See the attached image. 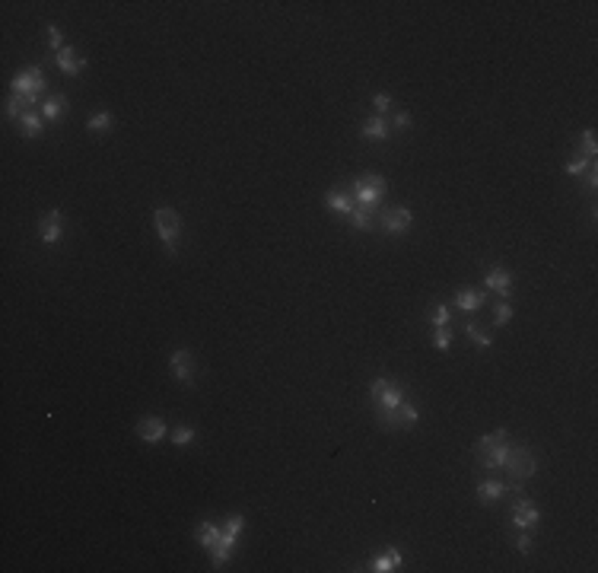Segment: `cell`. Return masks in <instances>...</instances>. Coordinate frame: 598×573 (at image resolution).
Returning a JSON list of instances; mask_svg holds the SVG:
<instances>
[{
	"label": "cell",
	"mask_w": 598,
	"mask_h": 573,
	"mask_svg": "<svg viewBox=\"0 0 598 573\" xmlns=\"http://www.w3.org/2000/svg\"><path fill=\"white\" fill-rule=\"evenodd\" d=\"M10 87H13V95L26 102V109H38L48 99V80H45L42 67H23L19 74H13Z\"/></svg>",
	"instance_id": "cell-1"
},
{
	"label": "cell",
	"mask_w": 598,
	"mask_h": 573,
	"mask_svg": "<svg viewBox=\"0 0 598 573\" xmlns=\"http://www.w3.org/2000/svg\"><path fill=\"white\" fill-rule=\"evenodd\" d=\"M509 430L506 427H500V430H494V434L481 436L474 443V456H477V465L481 469H503L506 459H509Z\"/></svg>",
	"instance_id": "cell-2"
},
{
	"label": "cell",
	"mask_w": 598,
	"mask_h": 573,
	"mask_svg": "<svg viewBox=\"0 0 598 573\" xmlns=\"http://www.w3.org/2000/svg\"><path fill=\"white\" fill-rule=\"evenodd\" d=\"M369 398H373V408L379 414V411H398L408 401V392H404L401 382L389 379V376H379V379L369 382Z\"/></svg>",
	"instance_id": "cell-3"
},
{
	"label": "cell",
	"mask_w": 598,
	"mask_h": 573,
	"mask_svg": "<svg viewBox=\"0 0 598 573\" xmlns=\"http://www.w3.org/2000/svg\"><path fill=\"white\" fill-rule=\"evenodd\" d=\"M503 471L509 475L512 481V491H519L529 477H535L538 471V459H535V452L529 449V446H512L509 449V459H506Z\"/></svg>",
	"instance_id": "cell-4"
},
{
	"label": "cell",
	"mask_w": 598,
	"mask_h": 573,
	"mask_svg": "<svg viewBox=\"0 0 598 573\" xmlns=\"http://www.w3.org/2000/svg\"><path fill=\"white\" fill-rule=\"evenodd\" d=\"M354 201H356V207H369L376 210L382 204V198H385V191H389V185H385V175L379 172H366L360 175L354 182Z\"/></svg>",
	"instance_id": "cell-5"
},
{
	"label": "cell",
	"mask_w": 598,
	"mask_h": 573,
	"mask_svg": "<svg viewBox=\"0 0 598 573\" xmlns=\"http://www.w3.org/2000/svg\"><path fill=\"white\" fill-rule=\"evenodd\" d=\"M242 529H245V516L233 513V516L226 519V526H223L220 545L210 551V554H214V570H223V567L229 564V557H233V548H235V539H239V532H242Z\"/></svg>",
	"instance_id": "cell-6"
},
{
	"label": "cell",
	"mask_w": 598,
	"mask_h": 573,
	"mask_svg": "<svg viewBox=\"0 0 598 573\" xmlns=\"http://www.w3.org/2000/svg\"><path fill=\"white\" fill-rule=\"evenodd\" d=\"M153 220H157V233H159V239H163L165 252L175 255L179 252V233H182V220H179V214H175L172 207L159 204V207L153 210Z\"/></svg>",
	"instance_id": "cell-7"
},
{
	"label": "cell",
	"mask_w": 598,
	"mask_h": 573,
	"mask_svg": "<svg viewBox=\"0 0 598 573\" xmlns=\"http://www.w3.org/2000/svg\"><path fill=\"white\" fill-rule=\"evenodd\" d=\"M376 223H379L382 233L398 236V233H408L411 229L414 214H411L408 207H382V210H376Z\"/></svg>",
	"instance_id": "cell-8"
},
{
	"label": "cell",
	"mask_w": 598,
	"mask_h": 573,
	"mask_svg": "<svg viewBox=\"0 0 598 573\" xmlns=\"http://www.w3.org/2000/svg\"><path fill=\"white\" fill-rule=\"evenodd\" d=\"M169 373H172L175 382L191 385V382H194V376H198V360H194V354H191L188 348L172 350V357H169Z\"/></svg>",
	"instance_id": "cell-9"
},
{
	"label": "cell",
	"mask_w": 598,
	"mask_h": 573,
	"mask_svg": "<svg viewBox=\"0 0 598 573\" xmlns=\"http://www.w3.org/2000/svg\"><path fill=\"white\" fill-rule=\"evenodd\" d=\"M541 522V510H538L531 500H525V497H519L516 504H512V526L522 532H531Z\"/></svg>",
	"instance_id": "cell-10"
},
{
	"label": "cell",
	"mask_w": 598,
	"mask_h": 573,
	"mask_svg": "<svg viewBox=\"0 0 598 573\" xmlns=\"http://www.w3.org/2000/svg\"><path fill=\"white\" fill-rule=\"evenodd\" d=\"M512 491V484H506V481H496V477H490V481H481V484L474 487V494H477V504L481 506H494L500 504L506 494Z\"/></svg>",
	"instance_id": "cell-11"
},
{
	"label": "cell",
	"mask_w": 598,
	"mask_h": 573,
	"mask_svg": "<svg viewBox=\"0 0 598 573\" xmlns=\"http://www.w3.org/2000/svg\"><path fill=\"white\" fill-rule=\"evenodd\" d=\"M61 236H64V214L54 207V210H48L42 217V223H38V239H42L45 245H54Z\"/></svg>",
	"instance_id": "cell-12"
},
{
	"label": "cell",
	"mask_w": 598,
	"mask_h": 573,
	"mask_svg": "<svg viewBox=\"0 0 598 573\" xmlns=\"http://www.w3.org/2000/svg\"><path fill=\"white\" fill-rule=\"evenodd\" d=\"M54 64H58L61 74H67V77H80V74L87 70V58H80L73 45H64L61 52L54 54Z\"/></svg>",
	"instance_id": "cell-13"
},
{
	"label": "cell",
	"mask_w": 598,
	"mask_h": 573,
	"mask_svg": "<svg viewBox=\"0 0 598 573\" xmlns=\"http://www.w3.org/2000/svg\"><path fill=\"white\" fill-rule=\"evenodd\" d=\"M165 434H169V424L163 417H140L137 420V436L143 443H159V440H165Z\"/></svg>",
	"instance_id": "cell-14"
},
{
	"label": "cell",
	"mask_w": 598,
	"mask_h": 573,
	"mask_svg": "<svg viewBox=\"0 0 598 573\" xmlns=\"http://www.w3.org/2000/svg\"><path fill=\"white\" fill-rule=\"evenodd\" d=\"M484 286L506 300V296L512 293V274L506 268H490V271H487V278H484Z\"/></svg>",
	"instance_id": "cell-15"
},
{
	"label": "cell",
	"mask_w": 598,
	"mask_h": 573,
	"mask_svg": "<svg viewBox=\"0 0 598 573\" xmlns=\"http://www.w3.org/2000/svg\"><path fill=\"white\" fill-rule=\"evenodd\" d=\"M325 207L334 210L338 217H350V214H354V207H356V201H354V194H347V191L334 188V191H328V194H325Z\"/></svg>",
	"instance_id": "cell-16"
},
{
	"label": "cell",
	"mask_w": 598,
	"mask_h": 573,
	"mask_svg": "<svg viewBox=\"0 0 598 573\" xmlns=\"http://www.w3.org/2000/svg\"><path fill=\"white\" fill-rule=\"evenodd\" d=\"M64 109H67V95H64V93H51V95H48V99H45L42 105H38V112H42L45 124H51V122H61Z\"/></svg>",
	"instance_id": "cell-17"
},
{
	"label": "cell",
	"mask_w": 598,
	"mask_h": 573,
	"mask_svg": "<svg viewBox=\"0 0 598 573\" xmlns=\"http://www.w3.org/2000/svg\"><path fill=\"white\" fill-rule=\"evenodd\" d=\"M452 303H455V309H459V313H477V309L487 303V296L481 293V290H459Z\"/></svg>",
	"instance_id": "cell-18"
},
{
	"label": "cell",
	"mask_w": 598,
	"mask_h": 573,
	"mask_svg": "<svg viewBox=\"0 0 598 573\" xmlns=\"http://www.w3.org/2000/svg\"><path fill=\"white\" fill-rule=\"evenodd\" d=\"M363 140L366 144H382V140H389V122H385L382 115H373V118L363 124Z\"/></svg>",
	"instance_id": "cell-19"
},
{
	"label": "cell",
	"mask_w": 598,
	"mask_h": 573,
	"mask_svg": "<svg viewBox=\"0 0 598 573\" xmlns=\"http://www.w3.org/2000/svg\"><path fill=\"white\" fill-rule=\"evenodd\" d=\"M220 535H223V526H217V522H200L198 526V545L207 548V551L220 545Z\"/></svg>",
	"instance_id": "cell-20"
},
{
	"label": "cell",
	"mask_w": 598,
	"mask_h": 573,
	"mask_svg": "<svg viewBox=\"0 0 598 573\" xmlns=\"http://www.w3.org/2000/svg\"><path fill=\"white\" fill-rule=\"evenodd\" d=\"M42 124H45V118H42V112L38 109H29L23 118H19V128H23V137H38L42 134Z\"/></svg>",
	"instance_id": "cell-21"
},
{
	"label": "cell",
	"mask_w": 598,
	"mask_h": 573,
	"mask_svg": "<svg viewBox=\"0 0 598 573\" xmlns=\"http://www.w3.org/2000/svg\"><path fill=\"white\" fill-rule=\"evenodd\" d=\"M350 226L354 229H373L376 226V210H369V207H354V214H350Z\"/></svg>",
	"instance_id": "cell-22"
},
{
	"label": "cell",
	"mask_w": 598,
	"mask_h": 573,
	"mask_svg": "<svg viewBox=\"0 0 598 573\" xmlns=\"http://www.w3.org/2000/svg\"><path fill=\"white\" fill-rule=\"evenodd\" d=\"M112 124H115V115H112V112H95V115H89L87 128L93 131V134H105V131L112 128Z\"/></svg>",
	"instance_id": "cell-23"
},
{
	"label": "cell",
	"mask_w": 598,
	"mask_h": 573,
	"mask_svg": "<svg viewBox=\"0 0 598 573\" xmlns=\"http://www.w3.org/2000/svg\"><path fill=\"white\" fill-rule=\"evenodd\" d=\"M465 331H468V338L474 341L477 348H484V350H490V348H494V338H490V335H487L484 328H477L474 322H465Z\"/></svg>",
	"instance_id": "cell-24"
},
{
	"label": "cell",
	"mask_w": 598,
	"mask_h": 573,
	"mask_svg": "<svg viewBox=\"0 0 598 573\" xmlns=\"http://www.w3.org/2000/svg\"><path fill=\"white\" fill-rule=\"evenodd\" d=\"M194 440H198V430H194V427H188V424H182V427H175V430H172V443L175 446H191Z\"/></svg>",
	"instance_id": "cell-25"
},
{
	"label": "cell",
	"mask_w": 598,
	"mask_h": 573,
	"mask_svg": "<svg viewBox=\"0 0 598 573\" xmlns=\"http://www.w3.org/2000/svg\"><path fill=\"white\" fill-rule=\"evenodd\" d=\"M398 414H401V427H414L420 420V408H417L414 401H404L398 408Z\"/></svg>",
	"instance_id": "cell-26"
},
{
	"label": "cell",
	"mask_w": 598,
	"mask_h": 573,
	"mask_svg": "<svg viewBox=\"0 0 598 573\" xmlns=\"http://www.w3.org/2000/svg\"><path fill=\"white\" fill-rule=\"evenodd\" d=\"M449 322H452V309L446 303H439L433 313H430V325H433V328H446Z\"/></svg>",
	"instance_id": "cell-27"
},
{
	"label": "cell",
	"mask_w": 598,
	"mask_h": 573,
	"mask_svg": "<svg viewBox=\"0 0 598 573\" xmlns=\"http://www.w3.org/2000/svg\"><path fill=\"white\" fill-rule=\"evenodd\" d=\"M369 570H373V573H391V570H398V567H395V561H391V551H389V554L373 557V561H369Z\"/></svg>",
	"instance_id": "cell-28"
},
{
	"label": "cell",
	"mask_w": 598,
	"mask_h": 573,
	"mask_svg": "<svg viewBox=\"0 0 598 573\" xmlns=\"http://www.w3.org/2000/svg\"><path fill=\"white\" fill-rule=\"evenodd\" d=\"M3 109H7V118H16V122H19V118H23V115L29 112V109H26V102H23L19 95H10V99H7V105H3Z\"/></svg>",
	"instance_id": "cell-29"
},
{
	"label": "cell",
	"mask_w": 598,
	"mask_h": 573,
	"mask_svg": "<svg viewBox=\"0 0 598 573\" xmlns=\"http://www.w3.org/2000/svg\"><path fill=\"white\" fill-rule=\"evenodd\" d=\"M589 166H592V159H589V157H582V153H576V157H573L570 163L564 166V169H566V175H582V172H586V169H589Z\"/></svg>",
	"instance_id": "cell-30"
},
{
	"label": "cell",
	"mask_w": 598,
	"mask_h": 573,
	"mask_svg": "<svg viewBox=\"0 0 598 573\" xmlns=\"http://www.w3.org/2000/svg\"><path fill=\"white\" fill-rule=\"evenodd\" d=\"M595 153H598V144H595V131L589 128V131H582V157H589V159H592V157H595Z\"/></svg>",
	"instance_id": "cell-31"
},
{
	"label": "cell",
	"mask_w": 598,
	"mask_h": 573,
	"mask_svg": "<svg viewBox=\"0 0 598 573\" xmlns=\"http://www.w3.org/2000/svg\"><path fill=\"white\" fill-rule=\"evenodd\" d=\"M494 322H496V325H500V328H503V325H509V322H512V306L506 303V300H500V303H496V315H494Z\"/></svg>",
	"instance_id": "cell-32"
},
{
	"label": "cell",
	"mask_w": 598,
	"mask_h": 573,
	"mask_svg": "<svg viewBox=\"0 0 598 573\" xmlns=\"http://www.w3.org/2000/svg\"><path fill=\"white\" fill-rule=\"evenodd\" d=\"M433 348H436V350H449V348H452V331H449V325H446V328H436Z\"/></svg>",
	"instance_id": "cell-33"
},
{
	"label": "cell",
	"mask_w": 598,
	"mask_h": 573,
	"mask_svg": "<svg viewBox=\"0 0 598 573\" xmlns=\"http://www.w3.org/2000/svg\"><path fill=\"white\" fill-rule=\"evenodd\" d=\"M45 32H48V45H51V52H61V48H64V35H61V29H58V26H48Z\"/></svg>",
	"instance_id": "cell-34"
},
{
	"label": "cell",
	"mask_w": 598,
	"mask_h": 573,
	"mask_svg": "<svg viewBox=\"0 0 598 573\" xmlns=\"http://www.w3.org/2000/svg\"><path fill=\"white\" fill-rule=\"evenodd\" d=\"M389 105H391V95L389 93H376L373 95V109H376V112H385Z\"/></svg>",
	"instance_id": "cell-35"
},
{
	"label": "cell",
	"mask_w": 598,
	"mask_h": 573,
	"mask_svg": "<svg viewBox=\"0 0 598 573\" xmlns=\"http://www.w3.org/2000/svg\"><path fill=\"white\" fill-rule=\"evenodd\" d=\"M516 548H519V554H531V548H535V545H531V535H529V532H522L519 539H516Z\"/></svg>",
	"instance_id": "cell-36"
},
{
	"label": "cell",
	"mask_w": 598,
	"mask_h": 573,
	"mask_svg": "<svg viewBox=\"0 0 598 573\" xmlns=\"http://www.w3.org/2000/svg\"><path fill=\"white\" fill-rule=\"evenodd\" d=\"M395 128L408 131V128H411V115H408V112H398V115H395Z\"/></svg>",
	"instance_id": "cell-37"
},
{
	"label": "cell",
	"mask_w": 598,
	"mask_h": 573,
	"mask_svg": "<svg viewBox=\"0 0 598 573\" xmlns=\"http://www.w3.org/2000/svg\"><path fill=\"white\" fill-rule=\"evenodd\" d=\"M595 185H598V169L592 166V169H589V188H595Z\"/></svg>",
	"instance_id": "cell-38"
}]
</instances>
